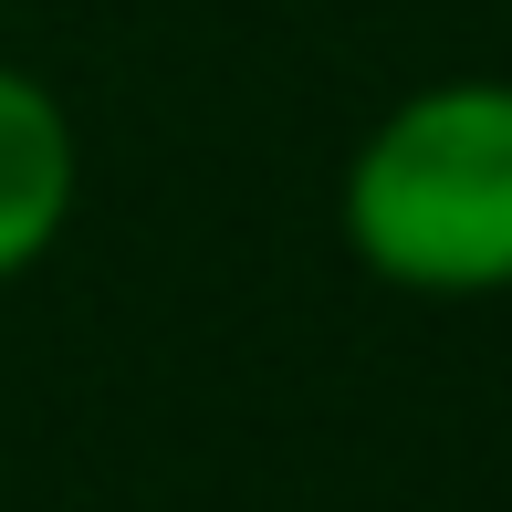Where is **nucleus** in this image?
Wrapping results in <instances>:
<instances>
[{"label":"nucleus","instance_id":"f257e3e1","mask_svg":"<svg viewBox=\"0 0 512 512\" xmlns=\"http://www.w3.org/2000/svg\"><path fill=\"white\" fill-rule=\"evenodd\" d=\"M335 230L387 293H512V74H439L398 95L335 178Z\"/></svg>","mask_w":512,"mask_h":512},{"label":"nucleus","instance_id":"f03ea898","mask_svg":"<svg viewBox=\"0 0 512 512\" xmlns=\"http://www.w3.org/2000/svg\"><path fill=\"white\" fill-rule=\"evenodd\" d=\"M84 209V126L42 74L0 63V293L63 251Z\"/></svg>","mask_w":512,"mask_h":512}]
</instances>
